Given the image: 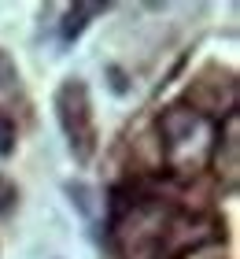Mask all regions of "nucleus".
Segmentation results:
<instances>
[{
    "mask_svg": "<svg viewBox=\"0 0 240 259\" xmlns=\"http://www.w3.org/2000/svg\"><path fill=\"white\" fill-rule=\"evenodd\" d=\"M56 119L67 134L70 156L78 163H89L96 152V122H92V104H89V89L85 81H63L56 89Z\"/></svg>",
    "mask_w": 240,
    "mask_h": 259,
    "instance_id": "f257e3e1",
    "label": "nucleus"
},
{
    "mask_svg": "<svg viewBox=\"0 0 240 259\" xmlns=\"http://www.w3.org/2000/svg\"><path fill=\"white\" fill-rule=\"evenodd\" d=\"M100 11H104V4H74L67 11V22H63V41H74L89 26V15H100Z\"/></svg>",
    "mask_w": 240,
    "mask_h": 259,
    "instance_id": "f03ea898",
    "label": "nucleus"
},
{
    "mask_svg": "<svg viewBox=\"0 0 240 259\" xmlns=\"http://www.w3.org/2000/svg\"><path fill=\"white\" fill-rule=\"evenodd\" d=\"M192 126H196V115L185 111V108H170L163 115V130H166V137H170V141H185L192 134Z\"/></svg>",
    "mask_w": 240,
    "mask_h": 259,
    "instance_id": "7ed1b4c3",
    "label": "nucleus"
},
{
    "mask_svg": "<svg viewBox=\"0 0 240 259\" xmlns=\"http://www.w3.org/2000/svg\"><path fill=\"white\" fill-rule=\"evenodd\" d=\"M15 196H19L15 182H8L4 174H0V215H4V211H11V204H15Z\"/></svg>",
    "mask_w": 240,
    "mask_h": 259,
    "instance_id": "20e7f679",
    "label": "nucleus"
},
{
    "mask_svg": "<svg viewBox=\"0 0 240 259\" xmlns=\"http://www.w3.org/2000/svg\"><path fill=\"white\" fill-rule=\"evenodd\" d=\"M15 148V130H11V122L0 115V156H8V152Z\"/></svg>",
    "mask_w": 240,
    "mask_h": 259,
    "instance_id": "39448f33",
    "label": "nucleus"
},
{
    "mask_svg": "<svg viewBox=\"0 0 240 259\" xmlns=\"http://www.w3.org/2000/svg\"><path fill=\"white\" fill-rule=\"evenodd\" d=\"M11 78H19V74H15V63L8 60V52H0V85H8Z\"/></svg>",
    "mask_w": 240,
    "mask_h": 259,
    "instance_id": "423d86ee",
    "label": "nucleus"
},
{
    "mask_svg": "<svg viewBox=\"0 0 240 259\" xmlns=\"http://www.w3.org/2000/svg\"><path fill=\"white\" fill-rule=\"evenodd\" d=\"M107 74H111V89H115V93H126V85H122V70H118V67H111Z\"/></svg>",
    "mask_w": 240,
    "mask_h": 259,
    "instance_id": "0eeeda50",
    "label": "nucleus"
}]
</instances>
